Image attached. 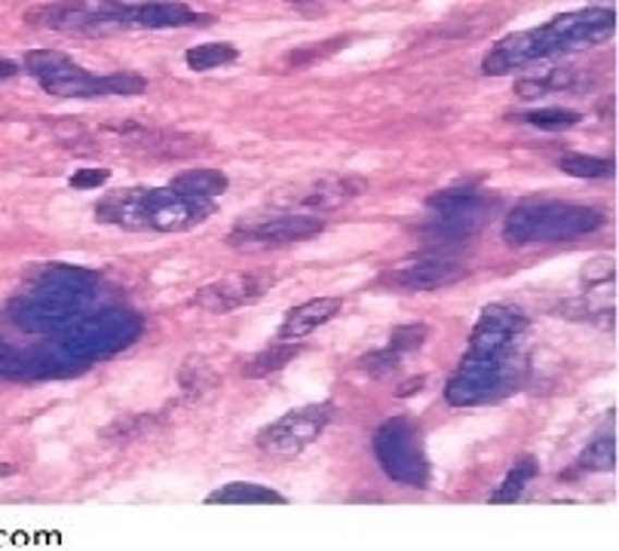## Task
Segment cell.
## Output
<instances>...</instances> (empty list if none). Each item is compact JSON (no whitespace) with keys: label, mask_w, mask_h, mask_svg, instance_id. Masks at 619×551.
Here are the masks:
<instances>
[{"label":"cell","mask_w":619,"mask_h":551,"mask_svg":"<svg viewBox=\"0 0 619 551\" xmlns=\"http://www.w3.org/2000/svg\"><path fill=\"white\" fill-rule=\"evenodd\" d=\"M583 279L592 282V285H598V282H604V279H614V258L592 260V267L583 270Z\"/></svg>","instance_id":"36"},{"label":"cell","mask_w":619,"mask_h":551,"mask_svg":"<svg viewBox=\"0 0 619 551\" xmlns=\"http://www.w3.org/2000/svg\"><path fill=\"white\" fill-rule=\"evenodd\" d=\"M607 215L595 206L531 199L506 215L503 240L515 248L537 243H571L604 228Z\"/></svg>","instance_id":"2"},{"label":"cell","mask_w":619,"mask_h":551,"mask_svg":"<svg viewBox=\"0 0 619 551\" xmlns=\"http://www.w3.org/2000/svg\"><path fill=\"white\" fill-rule=\"evenodd\" d=\"M466 276V267L454 258H424L399 264L390 273H384V282L399 292H439L445 285H454Z\"/></svg>","instance_id":"14"},{"label":"cell","mask_w":619,"mask_h":551,"mask_svg":"<svg viewBox=\"0 0 619 551\" xmlns=\"http://www.w3.org/2000/svg\"><path fill=\"white\" fill-rule=\"evenodd\" d=\"M86 301L77 294L56 292L44 285H28V292L22 294L13 307V319L19 328L32 331V334H62L68 325H74L83 316Z\"/></svg>","instance_id":"9"},{"label":"cell","mask_w":619,"mask_h":551,"mask_svg":"<svg viewBox=\"0 0 619 551\" xmlns=\"http://www.w3.org/2000/svg\"><path fill=\"white\" fill-rule=\"evenodd\" d=\"M359 368L368 374L372 380H387V377H392V374L402 368V356L392 353L390 346L387 350H375V353L359 358Z\"/></svg>","instance_id":"32"},{"label":"cell","mask_w":619,"mask_h":551,"mask_svg":"<svg viewBox=\"0 0 619 551\" xmlns=\"http://www.w3.org/2000/svg\"><path fill=\"white\" fill-rule=\"evenodd\" d=\"M368 191V181L353 179V175H341V179H319L313 181L310 187L298 191V194H289V206L301 211H310V215H319V211H335L347 206L350 199H356Z\"/></svg>","instance_id":"16"},{"label":"cell","mask_w":619,"mask_h":551,"mask_svg":"<svg viewBox=\"0 0 619 551\" xmlns=\"http://www.w3.org/2000/svg\"><path fill=\"white\" fill-rule=\"evenodd\" d=\"M209 19L213 16H199L187 3H175V0H147V3L123 7V28H142V32L187 28V25H199Z\"/></svg>","instance_id":"15"},{"label":"cell","mask_w":619,"mask_h":551,"mask_svg":"<svg viewBox=\"0 0 619 551\" xmlns=\"http://www.w3.org/2000/svg\"><path fill=\"white\" fill-rule=\"evenodd\" d=\"M426 206L436 215L433 233H439L445 240H466L475 230L488 224L490 211L497 203L473 191V187H448L441 194L429 196Z\"/></svg>","instance_id":"10"},{"label":"cell","mask_w":619,"mask_h":551,"mask_svg":"<svg viewBox=\"0 0 619 551\" xmlns=\"http://www.w3.org/2000/svg\"><path fill=\"white\" fill-rule=\"evenodd\" d=\"M335 420V405H307L294 407L286 417H279L258 432V448L270 456H294L307 451L316 438L326 432L328 423Z\"/></svg>","instance_id":"8"},{"label":"cell","mask_w":619,"mask_h":551,"mask_svg":"<svg viewBox=\"0 0 619 551\" xmlns=\"http://www.w3.org/2000/svg\"><path fill=\"white\" fill-rule=\"evenodd\" d=\"M421 387H424V377H414V380L402 383V390H396V395H399V399H405V395H414V392H421Z\"/></svg>","instance_id":"37"},{"label":"cell","mask_w":619,"mask_h":551,"mask_svg":"<svg viewBox=\"0 0 619 551\" xmlns=\"http://www.w3.org/2000/svg\"><path fill=\"white\" fill-rule=\"evenodd\" d=\"M111 179V172L108 169H96V166H81L74 175H71V187L74 191H96V187H101L105 181Z\"/></svg>","instance_id":"34"},{"label":"cell","mask_w":619,"mask_h":551,"mask_svg":"<svg viewBox=\"0 0 619 551\" xmlns=\"http://www.w3.org/2000/svg\"><path fill=\"white\" fill-rule=\"evenodd\" d=\"M343 309L341 297H313L307 304H298L294 309H289V316L279 325L277 338L279 341H304L313 331H319L323 325H328L338 313Z\"/></svg>","instance_id":"17"},{"label":"cell","mask_w":619,"mask_h":551,"mask_svg":"<svg viewBox=\"0 0 619 551\" xmlns=\"http://www.w3.org/2000/svg\"><path fill=\"white\" fill-rule=\"evenodd\" d=\"M576 86V77L571 71H549L543 77H522L515 83V93L522 98H539L546 93H558V89H571Z\"/></svg>","instance_id":"27"},{"label":"cell","mask_w":619,"mask_h":551,"mask_svg":"<svg viewBox=\"0 0 619 551\" xmlns=\"http://www.w3.org/2000/svg\"><path fill=\"white\" fill-rule=\"evenodd\" d=\"M142 334V319L130 309H96L83 313L74 325L62 331V350L65 356L81 362H96L101 356H111L126 350Z\"/></svg>","instance_id":"3"},{"label":"cell","mask_w":619,"mask_h":551,"mask_svg":"<svg viewBox=\"0 0 619 551\" xmlns=\"http://www.w3.org/2000/svg\"><path fill=\"white\" fill-rule=\"evenodd\" d=\"M294 3H310V0H294Z\"/></svg>","instance_id":"40"},{"label":"cell","mask_w":619,"mask_h":551,"mask_svg":"<svg viewBox=\"0 0 619 551\" xmlns=\"http://www.w3.org/2000/svg\"><path fill=\"white\" fill-rule=\"evenodd\" d=\"M25 365L28 362H22V356H19L13 346H7V343L0 341V377H22Z\"/></svg>","instance_id":"35"},{"label":"cell","mask_w":619,"mask_h":551,"mask_svg":"<svg viewBox=\"0 0 619 551\" xmlns=\"http://www.w3.org/2000/svg\"><path fill=\"white\" fill-rule=\"evenodd\" d=\"M270 289H274V276L267 273V270H264V273L262 270H252V273H233L224 276V279H218V282L203 285V289L194 294L191 304H194L196 309H203V313L221 316V313L248 307V304L262 301Z\"/></svg>","instance_id":"12"},{"label":"cell","mask_w":619,"mask_h":551,"mask_svg":"<svg viewBox=\"0 0 619 551\" xmlns=\"http://www.w3.org/2000/svg\"><path fill=\"white\" fill-rule=\"evenodd\" d=\"M426 341H429V328L426 325H399V328H392L390 350L399 353V356H405V353L421 350Z\"/></svg>","instance_id":"33"},{"label":"cell","mask_w":619,"mask_h":551,"mask_svg":"<svg viewBox=\"0 0 619 551\" xmlns=\"http://www.w3.org/2000/svg\"><path fill=\"white\" fill-rule=\"evenodd\" d=\"M228 175L218 172V169H184L169 181V191L181 196H194V199H215V196L228 194Z\"/></svg>","instance_id":"19"},{"label":"cell","mask_w":619,"mask_h":551,"mask_svg":"<svg viewBox=\"0 0 619 551\" xmlns=\"http://www.w3.org/2000/svg\"><path fill=\"white\" fill-rule=\"evenodd\" d=\"M527 328V316L512 304H488L478 313L473 334H470V346L466 353L475 356H497V353H512L515 341Z\"/></svg>","instance_id":"13"},{"label":"cell","mask_w":619,"mask_h":551,"mask_svg":"<svg viewBox=\"0 0 619 551\" xmlns=\"http://www.w3.org/2000/svg\"><path fill=\"white\" fill-rule=\"evenodd\" d=\"M19 68L16 62H10V59H0V81H10V77H16Z\"/></svg>","instance_id":"38"},{"label":"cell","mask_w":619,"mask_h":551,"mask_svg":"<svg viewBox=\"0 0 619 551\" xmlns=\"http://www.w3.org/2000/svg\"><path fill=\"white\" fill-rule=\"evenodd\" d=\"M301 353V346L292 341H279L277 346H270V350H264L258 356L252 358L248 365H245V377L248 380H258V377H270V374L282 371L294 356Z\"/></svg>","instance_id":"23"},{"label":"cell","mask_w":619,"mask_h":551,"mask_svg":"<svg viewBox=\"0 0 619 551\" xmlns=\"http://www.w3.org/2000/svg\"><path fill=\"white\" fill-rule=\"evenodd\" d=\"M209 505H282L286 497L270 490L264 485H252V481H230V485L218 487L215 493L206 497Z\"/></svg>","instance_id":"20"},{"label":"cell","mask_w":619,"mask_h":551,"mask_svg":"<svg viewBox=\"0 0 619 551\" xmlns=\"http://www.w3.org/2000/svg\"><path fill=\"white\" fill-rule=\"evenodd\" d=\"M614 28H617L614 10L586 7V10H576V13H561L534 32H524V37H527V47H531V59L539 62V59H549V56L604 44L614 34Z\"/></svg>","instance_id":"4"},{"label":"cell","mask_w":619,"mask_h":551,"mask_svg":"<svg viewBox=\"0 0 619 551\" xmlns=\"http://www.w3.org/2000/svg\"><path fill=\"white\" fill-rule=\"evenodd\" d=\"M240 59V49L233 44H199V47L187 49L184 52V62L191 71L203 74V71H215V68H224L230 62Z\"/></svg>","instance_id":"24"},{"label":"cell","mask_w":619,"mask_h":551,"mask_svg":"<svg viewBox=\"0 0 619 551\" xmlns=\"http://www.w3.org/2000/svg\"><path fill=\"white\" fill-rule=\"evenodd\" d=\"M558 169L565 175H573V179H604V175H610V162L602 160V157H588V154H565L558 160Z\"/></svg>","instance_id":"30"},{"label":"cell","mask_w":619,"mask_h":551,"mask_svg":"<svg viewBox=\"0 0 619 551\" xmlns=\"http://www.w3.org/2000/svg\"><path fill=\"white\" fill-rule=\"evenodd\" d=\"M68 62H71V56L59 52V49H32V52H25V71H28L37 83L52 77V74H56L59 68H65Z\"/></svg>","instance_id":"31"},{"label":"cell","mask_w":619,"mask_h":551,"mask_svg":"<svg viewBox=\"0 0 619 551\" xmlns=\"http://www.w3.org/2000/svg\"><path fill=\"white\" fill-rule=\"evenodd\" d=\"M524 123H531V126L546 132H565L580 126V123H583V114H580V111H571V108H543V111H527V114H524Z\"/></svg>","instance_id":"28"},{"label":"cell","mask_w":619,"mask_h":551,"mask_svg":"<svg viewBox=\"0 0 619 551\" xmlns=\"http://www.w3.org/2000/svg\"><path fill=\"white\" fill-rule=\"evenodd\" d=\"M515 377V358L512 353H497V356H475L466 353L457 371L445 383V399L454 407H473L478 402H488L494 395L512 383Z\"/></svg>","instance_id":"7"},{"label":"cell","mask_w":619,"mask_h":551,"mask_svg":"<svg viewBox=\"0 0 619 551\" xmlns=\"http://www.w3.org/2000/svg\"><path fill=\"white\" fill-rule=\"evenodd\" d=\"M157 423H160L157 414H126V417H120L117 423H111L108 429H101V438H105V441H114V444L135 441V438L150 436Z\"/></svg>","instance_id":"25"},{"label":"cell","mask_w":619,"mask_h":551,"mask_svg":"<svg viewBox=\"0 0 619 551\" xmlns=\"http://www.w3.org/2000/svg\"><path fill=\"white\" fill-rule=\"evenodd\" d=\"M537 472H539L537 456H531V454L519 456V460H515V466L506 472L503 485L494 490L490 503H494V505L519 503V500L524 497V490H527V485H531V481L537 478Z\"/></svg>","instance_id":"21"},{"label":"cell","mask_w":619,"mask_h":551,"mask_svg":"<svg viewBox=\"0 0 619 551\" xmlns=\"http://www.w3.org/2000/svg\"><path fill=\"white\" fill-rule=\"evenodd\" d=\"M213 215V199L181 196L169 187H126L108 194L96 206L101 224H117L126 230H160L181 233L199 228Z\"/></svg>","instance_id":"1"},{"label":"cell","mask_w":619,"mask_h":551,"mask_svg":"<svg viewBox=\"0 0 619 551\" xmlns=\"http://www.w3.org/2000/svg\"><path fill=\"white\" fill-rule=\"evenodd\" d=\"M614 466H617V438L614 436L595 438L576 460L580 472H610Z\"/></svg>","instance_id":"26"},{"label":"cell","mask_w":619,"mask_h":551,"mask_svg":"<svg viewBox=\"0 0 619 551\" xmlns=\"http://www.w3.org/2000/svg\"><path fill=\"white\" fill-rule=\"evenodd\" d=\"M326 230V221L316 218V215H279V218H270V221H258V224H243V228L230 230L228 245H233L236 252H245V255H258V252H274V248H282V245L304 243V240H313Z\"/></svg>","instance_id":"11"},{"label":"cell","mask_w":619,"mask_h":551,"mask_svg":"<svg viewBox=\"0 0 619 551\" xmlns=\"http://www.w3.org/2000/svg\"><path fill=\"white\" fill-rule=\"evenodd\" d=\"M218 383H221V377L199 358H191L179 368V387L187 399H203V395L218 390Z\"/></svg>","instance_id":"22"},{"label":"cell","mask_w":619,"mask_h":551,"mask_svg":"<svg viewBox=\"0 0 619 551\" xmlns=\"http://www.w3.org/2000/svg\"><path fill=\"white\" fill-rule=\"evenodd\" d=\"M34 285H44V289H56V292L77 294L83 301H89L96 292V276L81 267H68V264H52L44 267L40 273L34 276Z\"/></svg>","instance_id":"18"},{"label":"cell","mask_w":619,"mask_h":551,"mask_svg":"<svg viewBox=\"0 0 619 551\" xmlns=\"http://www.w3.org/2000/svg\"><path fill=\"white\" fill-rule=\"evenodd\" d=\"M145 89H147L145 77H142V74H132V71H120V74L96 77L98 96H142Z\"/></svg>","instance_id":"29"},{"label":"cell","mask_w":619,"mask_h":551,"mask_svg":"<svg viewBox=\"0 0 619 551\" xmlns=\"http://www.w3.org/2000/svg\"><path fill=\"white\" fill-rule=\"evenodd\" d=\"M123 0H56L32 7L25 22L34 28H52L68 34L123 32Z\"/></svg>","instance_id":"6"},{"label":"cell","mask_w":619,"mask_h":551,"mask_svg":"<svg viewBox=\"0 0 619 551\" xmlns=\"http://www.w3.org/2000/svg\"><path fill=\"white\" fill-rule=\"evenodd\" d=\"M375 454L380 469L396 485L426 487L429 485V460L424 454L421 426L411 417H390L375 432Z\"/></svg>","instance_id":"5"},{"label":"cell","mask_w":619,"mask_h":551,"mask_svg":"<svg viewBox=\"0 0 619 551\" xmlns=\"http://www.w3.org/2000/svg\"><path fill=\"white\" fill-rule=\"evenodd\" d=\"M7 475H16V466H13V463H0V478H7Z\"/></svg>","instance_id":"39"}]
</instances>
